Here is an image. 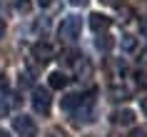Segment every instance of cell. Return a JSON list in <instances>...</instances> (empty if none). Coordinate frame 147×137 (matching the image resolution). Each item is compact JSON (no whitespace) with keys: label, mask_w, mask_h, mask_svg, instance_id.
I'll return each instance as SVG.
<instances>
[{"label":"cell","mask_w":147,"mask_h":137,"mask_svg":"<svg viewBox=\"0 0 147 137\" xmlns=\"http://www.w3.org/2000/svg\"><path fill=\"white\" fill-rule=\"evenodd\" d=\"M0 137H10V132H8V130H3V127H0Z\"/></svg>","instance_id":"ffe728a7"},{"label":"cell","mask_w":147,"mask_h":137,"mask_svg":"<svg viewBox=\"0 0 147 137\" xmlns=\"http://www.w3.org/2000/svg\"><path fill=\"white\" fill-rule=\"evenodd\" d=\"M140 107H142V112L147 115V95H145V97H140Z\"/></svg>","instance_id":"ac0fdd59"},{"label":"cell","mask_w":147,"mask_h":137,"mask_svg":"<svg viewBox=\"0 0 147 137\" xmlns=\"http://www.w3.org/2000/svg\"><path fill=\"white\" fill-rule=\"evenodd\" d=\"M122 50L125 53H135L137 50V40L132 38V35H122Z\"/></svg>","instance_id":"8fae6325"},{"label":"cell","mask_w":147,"mask_h":137,"mask_svg":"<svg viewBox=\"0 0 147 137\" xmlns=\"http://www.w3.org/2000/svg\"><path fill=\"white\" fill-rule=\"evenodd\" d=\"M8 112H10V102L0 100V117H3V115H8Z\"/></svg>","instance_id":"4fadbf2b"},{"label":"cell","mask_w":147,"mask_h":137,"mask_svg":"<svg viewBox=\"0 0 147 137\" xmlns=\"http://www.w3.org/2000/svg\"><path fill=\"white\" fill-rule=\"evenodd\" d=\"M70 3H72L75 8H85V5H87V0H70Z\"/></svg>","instance_id":"e0dca14e"},{"label":"cell","mask_w":147,"mask_h":137,"mask_svg":"<svg viewBox=\"0 0 147 137\" xmlns=\"http://www.w3.org/2000/svg\"><path fill=\"white\" fill-rule=\"evenodd\" d=\"M102 5H110V8H117V5H122V0H100Z\"/></svg>","instance_id":"9a60e30c"},{"label":"cell","mask_w":147,"mask_h":137,"mask_svg":"<svg viewBox=\"0 0 147 137\" xmlns=\"http://www.w3.org/2000/svg\"><path fill=\"white\" fill-rule=\"evenodd\" d=\"M112 25V20H110L107 15H102V13H92L90 15V28H92L95 32H105Z\"/></svg>","instance_id":"52a82bcc"},{"label":"cell","mask_w":147,"mask_h":137,"mask_svg":"<svg viewBox=\"0 0 147 137\" xmlns=\"http://www.w3.org/2000/svg\"><path fill=\"white\" fill-rule=\"evenodd\" d=\"M50 105H53L50 92L42 90V87H35V90H32V107H35V112L47 115V112H50Z\"/></svg>","instance_id":"7a4b0ae2"},{"label":"cell","mask_w":147,"mask_h":137,"mask_svg":"<svg viewBox=\"0 0 147 137\" xmlns=\"http://www.w3.org/2000/svg\"><path fill=\"white\" fill-rule=\"evenodd\" d=\"M80 30H82V18L67 15V18H62L60 28H57V35H60V40H65V43H72V40L80 35Z\"/></svg>","instance_id":"6da1fadb"},{"label":"cell","mask_w":147,"mask_h":137,"mask_svg":"<svg viewBox=\"0 0 147 137\" xmlns=\"http://www.w3.org/2000/svg\"><path fill=\"white\" fill-rule=\"evenodd\" d=\"M112 45H115V43H112V38H110V35L97 38V50H105V53H107V50H112Z\"/></svg>","instance_id":"7c38bea8"},{"label":"cell","mask_w":147,"mask_h":137,"mask_svg":"<svg viewBox=\"0 0 147 137\" xmlns=\"http://www.w3.org/2000/svg\"><path fill=\"white\" fill-rule=\"evenodd\" d=\"M40 5H50V3H53V0H38Z\"/></svg>","instance_id":"603a6c76"},{"label":"cell","mask_w":147,"mask_h":137,"mask_svg":"<svg viewBox=\"0 0 147 137\" xmlns=\"http://www.w3.org/2000/svg\"><path fill=\"white\" fill-rule=\"evenodd\" d=\"M110 97L115 100V102H125V100L132 97V90L127 85H112V87H110Z\"/></svg>","instance_id":"ba28073f"},{"label":"cell","mask_w":147,"mask_h":137,"mask_svg":"<svg viewBox=\"0 0 147 137\" xmlns=\"http://www.w3.org/2000/svg\"><path fill=\"white\" fill-rule=\"evenodd\" d=\"M140 32H142V38H147V18L140 20Z\"/></svg>","instance_id":"5bb4252c"},{"label":"cell","mask_w":147,"mask_h":137,"mask_svg":"<svg viewBox=\"0 0 147 137\" xmlns=\"http://www.w3.org/2000/svg\"><path fill=\"white\" fill-rule=\"evenodd\" d=\"M127 137H147V132H145V130H132Z\"/></svg>","instance_id":"2e32d148"},{"label":"cell","mask_w":147,"mask_h":137,"mask_svg":"<svg viewBox=\"0 0 147 137\" xmlns=\"http://www.w3.org/2000/svg\"><path fill=\"white\" fill-rule=\"evenodd\" d=\"M13 130H15L18 135H23V137H35V132H38L32 117H28V115H18V117H13Z\"/></svg>","instance_id":"3957f363"},{"label":"cell","mask_w":147,"mask_h":137,"mask_svg":"<svg viewBox=\"0 0 147 137\" xmlns=\"http://www.w3.org/2000/svg\"><path fill=\"white\" fill-rule=\"evenodd\" d=\"M32 57L38 62H42V65H47V62L55 57V47L50 45V43H35V45H32Z\"/></svg>","instance_id":"277c9868"},{"label":"cell","mask_w":147,"mask_h":137,"mask_svg":"<svg viewBox=\"0 0 147 137\" xmlns=\"http://www.w3.org/2000/svg\"><path fill=\"white\" fill-rule=\"evenodd\" d=\"M50 87L53 90H62V87H67V82H70V77L65 75V72H50Z\"/></svg>","instance_id":"9c48e42d"},{"label":"cell","mask_w":147,"mask_h":137,"mask_svg":"<svg viewBox=\"0 0 147 137\" xmlns=\"http://www.w3.org/2000/svg\"><path fill=\"white\" fill-rule=\"evenodd\" d=\"M140 65H142V67H147V50L142 53V57H140Z\"/></svg>","instance_id":"d6986e66"},{"label":"cell","mask_w":147,"mask_h":137,"mask_svg":"<svg viewBox=\"0 0 147 137\" xmlns=\"http://www.w3.org/2000/svg\"><path fill=\"white\" fill-rule=\"evenodd\" d=\"M5 85H8L5 82V75H0V87H5Z\"/></svg>","instance_id":"7402d4cb"},{"label":"cell","mask_w":147,"mask_h":137,"mask_svg":"<svg viewBox=\"0 0 147 137\" xmlns=\"http://www.w3.org/2000/svg\"><path fill=\"white\" fill-rule=\"evenodd\" d=\"M3 32H5V23L0 20V38H3Z\"/></svg>","instance_id":"44dd1931"},{"label":"cell","mask_w":147,"mask_h":137,"mask_svg":"<svg viewBox=\"0 0 147 137\" xmlns=\"http://www.w3.org/2000/svg\"><path fill=\"white\" fill-rule=\"evenodd\" d=\"M110 120H112V125H132L135 122V112L132 110H127V107H122V110H115V112L110 115Z\"/></svg>","instance_id":"8992f818"},{"label":"cell","mask_w":147,"mask_h":137,"mask_svg":"<svg viewBox=\"0 0 147 137\" xmlns=\"http://www.w3.org/2000/svg\"><path fill=\"white\" fill-rule=\"evenodd\" d=\"M80 102H82V95H67V97H62V110L72 112V110H75Z\"/></svg>","instance_id":"30bf717a"},{"label":"cell","mask_w":147,"mask_h":137,"mask_svg":"<svg viewBox=\"0 0 147 137\" xmlns=\"http://www.w3.org/2000/svg\"><path fill=\"white\" fill-rule=\"evenodd\" d=\"M72 67H75V75H78L80 80H85V77L92 75V65H90V60H87L85 55H75V60H72Z\"/></svg>","instance_id":"5b68a950"}]
</instances>
